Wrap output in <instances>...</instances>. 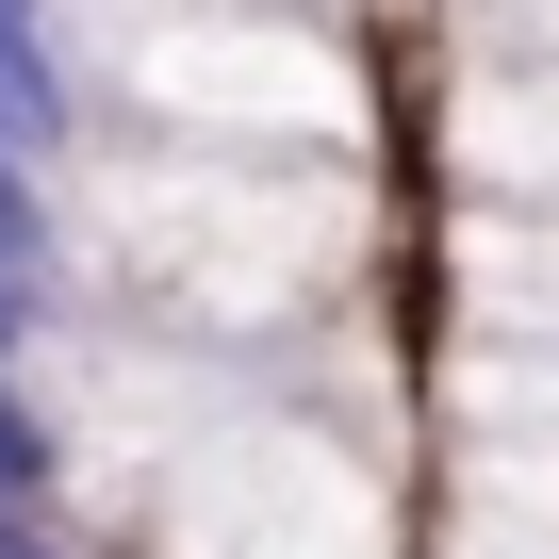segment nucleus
<instances>
[{
    "instance_id": "obj_1",
    "label": "nucleus",
    "mask_w": 559,
    "mask_h": 559,
    "mask_svg": "<svg viewBox=\"0 0 559 559\" xmlns=\"http://www.w3.org/2000/svg\"><path fill=\"white\" fill-rule=\"evenodd\" d=\"M132 99H198L181 132H346L362 83L297 0H165L132 50Z\"/></svg>"
},
{
    "instance_id": "obj_4",
    "label": "nucleus",
    "mask_w": 559,
    "mask_h": 559,
    "mask_svg": "<svg viewBox=\"0 0 559 559\" xmlns=\"http://www.w3.org/2000/svg\"><path fill=\"white\" fill-rule=\"evenodd\" d=\"M0 559H67V526H0Z\"/></svg>"
},
{
    "instance_id": "obj_3",
    "label": "nucleus",
    "mask_w": 559,
    "mask_h": 559,
    "mask_svg": "<svg viewBox=\"0 0 559 559\" xmlns=\"http://www.w3.org/2000/svg\"><path fill=\"white\" fill-rule=\"evenodd\" d=\"M50 313H67L50 280H0V362H34V346H50Z\"/></svg>"
},
{
    "instance_id": "obj_2",
    "label": "nucleus",
    "mask_w": 559,
    "mask_h": 559,
    "mask_svg": "<svg viewBox=\"0 0 559 559\" xmlns=\"http://www.w3.org/2000/svg\"><path fill=\"white\" fill-rule=\"evenodd\" d=\"M67 510V428H50V395L0 362V526H50Z\"/></svg>"
}]
</instances>
